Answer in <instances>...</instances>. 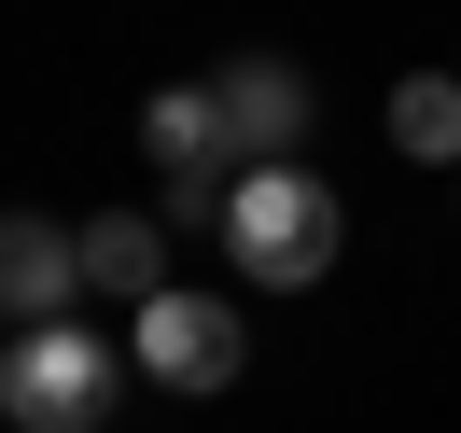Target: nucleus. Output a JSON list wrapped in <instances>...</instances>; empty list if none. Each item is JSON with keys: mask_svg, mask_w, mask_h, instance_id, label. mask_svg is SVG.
<instances>
[{"mask_svg": "<svg viewBox=\"0 0 461 433\" xmlns=\"http://www.w3.org/2000/svg\"><path fill=\"white\" fill-rule=\"evenodd\" d=\"M113 392H126V349L85 336V308L14 321V336H0V419H14V433H98V419H113Z\"/></svg>", "mask_w": 461, "mask_h": 433, "instance_id": "f257e3e1", "label": "nucleus"}, {"mask_svg": "<svg viewBox=\"0 0 461 433\" xmlns=\"http://www.w3.org/2000/svg\"><path fill=\"white\" fill-rule=\"evenodd\" d=\"M336 238H349V210L321 196L308 154H294V168H252V182H238V210H224V266H238V280H266V293H308L321 266H336Z\"/></svg>", "mask_w": 461, "mask_h": 433, "instance_id": "f03ea898", "label": "nucleus"}, {"mask_svg": "<svg viewBox=\"0 0 461 433\" xmlns=\"http://www.w3.org/2000/svg\"><path fill=\"white\" fill-rule=\"evenodd\" d=\"M126 321H140V336H126V364H140L154 392H224V377L252 364V321H238L224 293H182V280H168L154 308H126Z\"/></svg>", "mask_w": 461, "mask_h": 433, "instance_id": "7ed1b4c3", "label": "nucleus"}, {"mask_svg": "<svg viewBox=\"0 0 461 433\" xmlns=\"http://www.w3.org/2000/svg\"><path fill=\"white\" fill-rule=\"evenodd\" d=\"M224 126H238L252 168H294V154H308V70L294 57H238L224 70Z\"/></svg>", "mask_w": 461, "mask_h": 433, "instance_id": "20e7f679", "label": "nucleus"}, {"mask_svg": "<svg viewBox=\"0 0 461 433\" xmlns=\"http://www.w3.org/2000/svg\"><path fill=\"white\" fill-rule=\"evenodd\" d=\"M70 293H85V224L14 210V238H0V308H14V321H57Z\"/></svg>", "mask_w": 461, "mask_h": 433, "instance_id": "39448f33", "label": "nucleus"}, {"mask_svg": "<svg viewBox=\"0 0 461 433\" xmlns=\"http://www.w3.org/2000/svg\"><path fill=\"white\" fill-rule=\"evenodd\" d=\"M85 293L154 308V293H168V210H98L85 224Z\"/></svg>", "mask_w": 461, "mask_h": 433, "instance_id": "423d86ee", "label": "nucleus"}, {"mask_svg": "<svg viewBox=\"0 0 461 433\" xmlns=\"http://www.w3.org/2000/svg\"><path fill=\"white\" fill-rule=\"evenodd\" d=\"M392 154L405 168H461V70H405L392 85Z\"/></svg>", "mask_w": 461, "mask_h": 433, "instance_id": "0eeeda50", "label": "nucleus"}]
</instances>
